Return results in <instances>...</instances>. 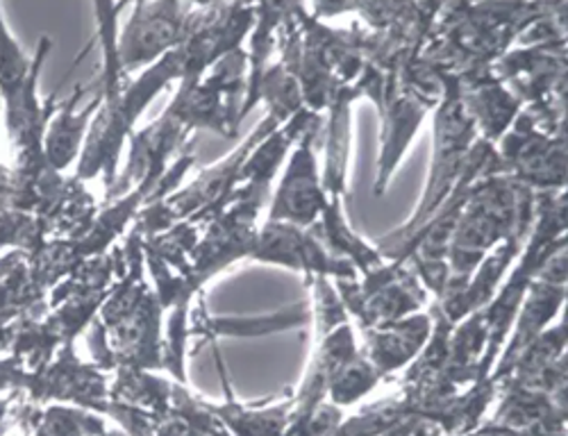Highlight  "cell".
Listing matches in <instances>:
<instances>
[{
    "mask_svg": "<svg viewBox=\"0 0 568 436\" xmlns=\"http://www.w3.org/2000/svg\"><path fill=\"white\" fill-rule=\"evenodd\" d=\"M43 241H49V234L37 216L0 203V253L30 255Z\"/></svg>",
    "mask_w": 568,
    "mask_h": 436,
    "instance_id": "30",
    "label": "cell"
},
{
    "mask_svg": "<svg viewBox=\"0 0 568 436\" xmlns=\"http://www.w3.org/2000/svg\"><path fill=\"white\" fill-rule=\"evenodd\" d=\"M359 353L355 332L351 323L339 325L329 334L316 342V348L310 357L307 371L303 375V382L298 386V392L294 394L296 407L294 414H305L318 407L321 403L327 400L329 384L337 377V373Z\"/></svg>",
    "mask_w": 568,
    "mask_h": 436,
    "instance_id": "18",
    "label": "cell"
},
{
    "mask_svg": "<svg viewBox=\"0 0 568 436\" xmlns=\"http://www.w3.org/2000/svg\"><path fill=\"white\" fill-rule=\"evenodd\" d=\"M271 199V184L246 180L234 189L227 203L203 225L199 244L189 260L186 277L199 291L234 262L251 260L257 241V219Z\"/></svg>",
    "mask_w": 568,
    "mask_h": 436,
    "instance_id": "7",
    "label": "cell"
},
{
    "mask_svg": "<svg viewBox=\"0 0 568 436\" xmlns=\"http://www.w3.org/2000/svg\"><path fill=\"white\" fill-rule=\"evenodd\" d=\"M103 436H110V429H108V432H105V434H103Z\"/></svg>",
    "mask_w": 568,
    "mask_h": 436,
    "instance_id": "36",
    "label": "cell"
},
{
    "mask_svg": "<svg viewBox=\"0 0 568 436\" xmlns=\"http://www.w3.org/2000/svg\"><path fill=\"white\" fill-rule=\"evenodd\" d=\"M496 425L541 436H566V394L548 396L518 386H500Z\"/></svg>",
    "mask_w": 568,
    "mask_h": 436,
    "instance_id": "19",
    "label": "cell"
},
{
    "mask_svg": "<svg viewBox=\"0 0 568 436\" xmlns=\"http://www.w3.org/2000/svg\"><path fill=\"white\" fill-rule=\"evenodd\" d=\"M383 436H444V434H442V429L433 420L420 418V416H409V418H405L400 425H396L392 432H387Z\"/></svg>",
    "mask_w": 568,
    "mask_h": 436,
    "instance_id": "34",
    "label": "cell"
},
{
    "mask_svg": "<svg viewBox=\"0 0 568 436\" xmlns=\"http://www.w3.org/2000/svg\"><path fill=\"white\" fill-rule=\"evenodd\" d=\"M49 312V294L41 291L26 271L23 260L0 280V357L10 355L19 329Z\"/></svg>",
    "mask_w": 568,
    "mask_h": 436,
    "instance_id": "21",
    "label": "cell"
},
{
    "mask_svg": "<svg viewBox=\"0 0 568 436\" xmlns=\"http://www.w3.org/2000/svg\"><path fill=\"white\" fill-rule=\"evenodd\" d=\"M453 78L466 114L480 132L478 136L496 145L500 136L509 130L518 112L524 110V105H520L514 99V93L491 73V67L470 69Z\"/></svg>",
    "mask_w": 568,
    "mask_h": 436,
    "instance_id": "16",
    "label": "cell"
},
{
    "mask_svg": "<svg viewBox=\"0 0 568 436\" xmlns=\"http://www.w3.org/2000/svg\"><path fill=\"white\" fill-rule=\"evenodd\" d=\"M17 420L32 436H103L110 427L103 416L67 405L34 407L26 400L17 407Z\"/></svg>",
    "mask_w": 568,
    "mask_h": 436,
    "instance_id": "25",
    "label": "cell"
},
{
    "mask_svg": "<svg viewBox=\"0 0 568 436\" xmlns=\"http://www.w3.org/2000/svg\"><path fill=\"white\" fill-rule=\"evenodd\" d=\"M505 175L532 191H566V134L541 130L520 110L496 143Z\"/></svg>",
    "mask_w": 568,
    "mask_h": 436,
    "instance_id": "9",
    "label": "cell"
},
{
    "mask_svg": "<svg viewBox=\"0 0 568 436\" xmlns=\"http://www.w3.org/2000/svg\"><path fill=\"white\" fill-rule=\"evenodd\" d=\"M23 400L34 407L67 405L101 416L110 400V373L82 362L75 344L62 346L49 364L30 375Z\"/></svg>",
    "mask_w": 568,
    "mask_h": 436,
    "instance_id": "11",
    "label": "cell"
},
{
    "mask_svg": "<svg viewBox=\"0 0 568 436\" xmlns=\"http://www.w3.org/2000/svg\"><path fill=\"white\" fill-rule=\"evenodd\" d=\"M444 91L446 73L423 58L403 69L398 75L385 78L383 105L377 108L383 119V151L381 158H377V175L373 186L375 196H383L387 191L416 130L430 110H437L444 99Z\"/></svg>",
    "mask_w": 568,
    "mask_h": 436,
    "instance_id": "6",
    "label": "cell"
},
{
    "mask_svg": "<svg viewBox=\"0 0 568 436\" xmlns=\"http://www.w3.org/2000/svg\"><path fill=\"white\" fill-rule=\"evenodd\" d=\"M125 266L114 280L99 318L89 325L93 364L105 373L116 368L164 371V307L146 280L144 241L125 234Z\"/></svg>",
    "mask_w": 568,
    "mask_h": 436,
    "instance_id": "1",
    "label": "cell"
},
{
    "mask_svg": "<svg viewBox=\"0 0 568 436\" xmlns=\"http://www.w3.org/2000/svg\"><path fill=\"white\" fill-rule=\"evenodd\" d=\"M344 420V409L333 403H321L312 412L292 414L290 425L280 436H333V432Z\"/></svg>",
    "mask_w": 568,
    "mask_h": 436,
    "instance_id": "32",
    "label": "cell"
},
{
    "mask_svg": "<svg viewBox=\"0 0 568 436\" xmlns=\"http://www.w3.org/2000/svg\"><path fill=\"white\" fill-rule=\"evenodd\" d=\"M385 377L377 373V368L362 355V351L337 373V377L329 384L327 403L337 405L339 409L353 407L362 398H366L377 384Z\"/></svg>",
    "mask_w": 568,
    "mask_h": 436,
    "instance_id": "29",
    "label": "cell"
},
{
    "mask_svg": "<svg viewBox=\"0 0 568 436\" xmlns=\"http://www.w3.org/2000/svg\"><path fill=\"white\" fill-rule=\"evenodd\" d=\"M294 407V394L275 405H242L234 398L212 403V412L225 427L227 436H280L290 425Z\"/></svg>",
    "mask_w": 568,
    "mask_h": 436,
    "instance_id": "24",
    "label": "cell"
},
{
    "mask_svg": "<svg viewBox=\"0 0 568 436\" xmlns=\"http://www.w3.org/2000/svg\"><path fill=\"white\" fill-rule=\"evenodd\" d=\"M314 284V321H316V342L337 329L339 325L348 323L346 307L337 294V288L329 284L327 277H312Z\"/></svg>",
    "mask_w": 568,
    "mask_h": 436,
    "instance_id": "31",
    "label": "cell"
},
{
    "mask_svg": "<svg viewBox=\"0 0 568 436\" xmlns=\"http://www.w3.org/2000/svg\"><path fill=\"white\" fill-rule=\"evenodd\" d=\"M82 93L84 89L78 87L71 99L58 103V110L43 134V158L58 173H64L73 162L80 160L89 125L101 108V95H97L91 105H87L84 110H75Z\"/></svg>",
    "mask_w": 568,
    "mask_h": 436,
    "instance_id": "20",
    "label": "cell"
},
{
    "mask_svg": "<svg viewBox=\"0 0 568 436\" xmlns=\"http://www.w3.org/2000/svg\"><path fill=\"white\" fill-rule=\"evenodd\" d=\"M498 394L500 386L491 377H485L466 386L459 394L446 398L444 403L430 407L428 412L420 414V418L433 420L444 436H462L485 423L483 418L489 412L491 403L498 400Z\"/></svg>",
    "mask_w": 568,
    "mask_h": 436,
    "instance_id": "22",
    "label": "cell"
},
{
    "mask_svg": "<svg viewBox=\"0 0 568 436\" xmlns=\"http://www.w3.org/2000/svg\"><path fill=\"white\" fill-rule=\"evenodd\" d=\"M51 48V37H41L34 55H26L21 43L3 19V10H0V101H10L37 71L43 69Z\"/></svg>",
    "mask_w": 568,
    "mask_h": 436,
    "instance_id": "27",
    "label": "cell"
},
{
    "mask_svg": "<svg viewBox=\"0 0 568 436\" xmlns=\"http://www.w3.org/2000/svg\"><path fill=\"white\" fill-rule=\"evenodd\" d=\"M566 303V246L559 249L539 271V275L532 280L526 301L520 305L516 321H514V334L509 342H505V348L500 351L494 371L489 377L496 384H503L518 359L535 338L548 329L552 318L559 314L561 305Z\"/></svg>",
    "mask_w": 568,
    "mask_h": 436,
    "instance_id": "14",
    "label": "cell"
},
{
    "mask_svg": "<svg viewBox=\"0 0 568 436\" xmlns=\"http://www.w3.org/2000/svg\"><path fill=\"white\" fill-rule=\"evenodd\" d=\"M312 227L329 253H335L337 257L351 262L355 271L362 275H368L387 264L381 251L364 244V241L351 230V225L344 219V201L339 199L327 201L325 212Z\"/></svg>",
    "mask_w": 568,
    "mask_h": 436,
    "instance_id": "23",
    "label": "cell"
},
{
    "mask_svg": "<svg viewBox=\"0 0 568 436\" xmlns=\"http://www.w3.org/2000/svg\"><path fill=\"white\" fill-rule=\"evenodd\" d=\"M362 334V355L387 379L405 371L420 355L433 334V316L428 312H416L396 323L364 329Z\"/></svg>",
    "mask_w": 568,
    "mask_h": 436,
    "instance_id": "17",
    "label": "cell"
},
{
    "mask_svg": "<svg viewBox=\"0 0 568 436\" xmlns=\"http://www.w3.org/2000/svg\"><path fill=\"white\" fill-rule=\"evenodd\" d=\"M548 10L550 6L544 3L442 6L420 58L448 75L489 69L507 53L509 43Z\"/></svg>",
    "mask_w": 568,
    "mask_h": 436,
    "instance_id": "3",
    "label": "cell"
},
{
    "mask_svg": "<svg viewBox=\"0 0 568 436\" xmlns=\"http://www.w3.org/2000/svg\"><path fill=\"white\" fill-rule=\"evenodd\" d=\"M537 191L500 173L483 178L470 189L448 241V298L466 286L483 260L511 234L532 232ZM437 298V301H442Z\"/></svg>",
    "mask_w": 568,
    "mask_h": 436,
    "instance_id": "2",
    "label": "cell"
},
{
    "mask_svg": "<svg viewBox=\"0 0 568 436\" xmlns=\"http://www.w3.org/2000/svg\"><path fill=\"white\" fill-rule=\"evenodd\" d=\"M21 394H0V427H6L12 414L17 412V400Z\"/></svg>",
    "mask_w": 568,
    "mask_h": 436,
    "instance_id": "35",
    "label": "cell"
},
{
    "mask_svg": "<svg viewBox=\"0 0 568 436\" xmlns=\"http://www.w3.org/2000/svg\"><path fill=\"white\" fill-rule=\"evenodd\" d=\"M251 260L292 268L312 277H335V282L357 280L359 275L351 262L337 257L323 246L314 227H296L277 221H266L260 227Z\"/></svg>",
    "mask_w": 568,
    "mask_h": 436,
    "instance_id": "15",
    "label": "cell"
},
{
    "mask_svg": "<svg viewBox=\"0 0 568 436\" xmlns=\"http://www.w3.org/2000/svg\"><path fill=\"white\" fill-rule=\"evenodd\" d=\"M110 379V400L166 418L171 412L173 382L153 371L116 368Z\"/></svg>",
    "mask_w": 568,
    "mask_h": 436,
    "instance_id": "26",
    "label": "cell"
},
{
    "mask_svg": "<svg viewBox=\"0 0 568 436\" xmlns=\"http://www.w3.org/2000/svg\"><path fill=\"white\" fill-rule=\"evenodd\" d=\"M28 382H30V373L14 355L0 357V394H21L23 396Z\"/></svg>",
    "mask_w": 568,
    "mask_h": 436,
    "instance_id": "33",
    "label": "cell"
},
{
    "mask_svg": "<svg viewBox=\"0 0 568 436\" xmlns=\"http://www.w3.org/2000/svg\"><path fill=\"white\" fill-rule=\"evenodd\" d=\"M491 73L514 93L520 105H544L566 99V39L530 43L507 51Z\"/></svg>",
    "mask_w": 568,
    "mask_h": 436,
    "instance_id": "13",
    "label": "cell"
},
{
    "mask_svg": "<svg viewBox=\"0 0 568 436\" xmlns=\"http://www.w3.org/2000/svg\"><path fill=\"white\" fill-rule=\"evenodd\" d=\"M476 141L478 130L459 101L455 78L446 73V91L435 114V158L428 184H425L423 199L414 216L403 227L387 234L383 244L377 246V251H381L387 262L407 264L414 253L418 232L433 221V216L442 210V205L448 201L457 182L462 180Z\"/></svg>",
    "mask_w": 568,
    "mask_h": 436,
    "instance_id": "4",
    "label": "cell"
},
{
    "mask_svg": "<svg viewBox=\"0 0 568 436\" xmlns=\"http://www.w3.org/2000/svg\"><path fill=\"white\" fill-rule=\"evenodd\" d=\"M409 416H414L412 407L396 392L383 400H375L357 409L353 416H346L333 436H383Z\"/></svg>",
    "mask_w": 568,
    "mask_h": 436,
    "instance_id": "28",
    "label": "cell"
},
{
    "mask_svg": "<svg viewBox=\"0 0 568 436\" xmlns=\"http://www.w3.org/2000/svg\"><path fill=\"white\" fill-rule=\"evenodd\" d=\"M335 288L362 332L396 323L428 303V291L414 271L396 262H387L364 280H337Z\"/></svg>",
    "mask_w": 568,
    "mask_h": 436,
    "instance_id": "8",
    "label": "cell"
},
{
    "mask_svg": "<svg viewBox=\"0 0 568 436\" xmlns=\"http://www.w3.org/2000/svg\"><path fill=\"white\" fill-rule=\"evenodd\" d=\"M128 6L116 3H97V28L103 51V82H101V108L89 125L87 141L75 166V178L82 182H91L93 178L105 180V191L114 184L119 175L121 155L136 128H132L121 108L123 84L130 75H125L119 67L116 58V37H119V14Z\"/></svg>",
    "mask_w": 568,
    "mask_h": 436,
    "instance_id": "5",
    "label": "cell"
},
{
    "mask_svg": "<svg viewBox=\"0 0 568 436\" xmlns=\"http://www.w3.org/2000/svg\"><path fill=\"white\" fill-rule=\"evenodd\" d=\"M192 3H134L128 26L116 37V58L125 75L144 71L182 43Z\"/></svg>",
    "mask_w": 568,
    "mask_h": 436,
    "instance_id": "10",
    "label": "cell"
},
{
    "mask_svg": "<svg viewBox=\"0 0 568 436\" xmlns=\"http://www.w3.org/2000/svg\"><path fill=\"white\" fill-rule=\"evenodd\" d=\"M323 119L314 116L310 128L296 143V151L284 171L277 191L273 196V205L268 212V221L290 223L296 227H312L327 207V193L323 189L316 149L321 136Z\"/></svg>",
    "mask_w": 568,
    "mask_h": 436,
    "instance_id": "12",
    "label": "cell"
}]
</instances>
